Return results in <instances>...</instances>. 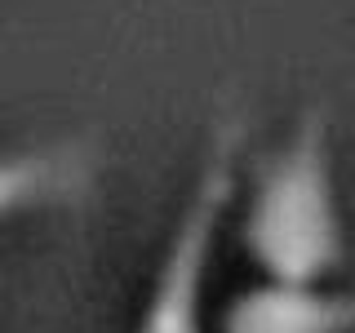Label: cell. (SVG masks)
Wrapping results in <instances>:
<instances>
[{
  "label": "cell",
  "mask_w": 355,
  "mask_h": 333,
  "mask_svg": "<svg viewBox=\"0 0 355 333\" xmlns=\"http://www.w3.org/2000/svg\"><path fill=\"white\" fill-rule=\"evenodd\" d=\"M240 236L266 280L320 284L347 262L324 107H306L288 142L258 169Z\"/></svg>",
  "instance_id": "6da1fadb"
},
{
  "label": "cell",
  "mask_w": 355,
  "mask_h": 333,
  "mask_svg": "<svg viewBox=\"0 0 355 333\" xmlns=\"http://www.w3.org/2000/svg\"><path fill=\"white\" fill-rule=\"evenodd\" d=\"M240 142H244V125L222 120L133 333H205V280H209V262H214L222 214H227L231 191H236Z\"/></svg>",
  "instance_id": "7a4b0ae2"
},
{
  "label": "cell",
  "mask_w": 355,
  "mask_h": 333,
  "mask_svg": "<svg viewBox=\"0 0 355 333\" xmlns=\"http://www.w3.org/2000/svg\"><path fill=\"white\" fill-rule=\"evenodd\" d=\"M222 333H355V293L266 280L227 302Z\"/></svg>",
  "instance_id": "3957f363"
},
{
  "label": "cell",
  "mask_w": 355,
  "mask_h": 333,
  "mask_svg": "<svg viewBox=\"0 0 355 333\" xmlns=\"http://www.w3.org/2000/svg\"><path fill=\"white\" fill-rule=\"evenodd\" d=\"M89 182V151L85 147H36V151H5L0 155V222L22 209L67 200Z\"/></svg>",
  "instance_id": "277c9868"
}]
</instances>
